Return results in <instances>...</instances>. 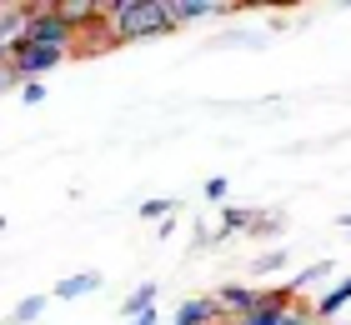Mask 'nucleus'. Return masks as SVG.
I'll return each mask as SVG.
<instances>
[{"label":"nucleus","mask_w":351,"mask_h":325,"mask_svg":"<svg viewBox=\"0 0 351 325\" xmlns=\"http://www.w3.org/2000/svg\"><path fill=\"white\" fill-rule=\"evenodd\" d=\"M106 25L116 40H151L176 30L166 0H106Z\"/></svg>","instance_id":"1"},{"label":"nucleus","mask_w":351,"mask_h":325,"mask_svg":"<svg viewBox=\"0 0 351 325\" xmlns=\"http://www.w3.org/2000/svg\"><path fill=\"white\" fill-rule=\"evenodd\" d=\"M66 55H71V51H56V45H36V40H25L21 51L5 55V60L15 65V70H21V80H40L45 70H56V65L66 60Z\"/></svg>","instance_id":"2"},{"label":"nucleus","mask_w":351,"mask_h":325,"mask_svg":"<svg viewBox=\"0 0 351 325\" xmlns=\"http://www.w3.org/2000/svg\"><path fill=\"white\" fill-rule=\"evenodd\" d=\"M301 296H296V290L291 285H276V290H261V305H256V311H251L246 320H236V325H281V315L286 311H291V305H296Z\"/></svg>","instance_id":"3"},{"label":"nucleus","mask_w":351,"mask_h":325,"mask_svg":"<svg viewBox=\"0 0 351 325\" xmlns=\"http://www.w3.org/2000/svg\"><path fill=\"white\" fill-rule=\"evenodd\" d=\"M216 305H221V320H231V325H236V320H246V315L261 305V290H251V285H236V281H231V285H221V290H216Z\"/></svg>","instance_id":"4"},{"label":"nucleus","mask_w":351,"mask_h":325,"mask_svg":"<svg viewBox=\"0 0 351 325\" xmlns=\"http://www.w3.org/2000/svg\"><path fill=\"white\" fill-rule=\"evenodd\" d=\"M166 5H171V21H176V25H191V21H206V15L236 10L231 0H166Z\"/></svg>","instance_id":"5"},{"label":"nucleus","mask_w":351,"mask_h":325,"mask_svg":"<svg viewBox=\"0 0 351 325\" xmlns=\"http://www.w3.org/2000/svg\"><path fill=\"white\" fill-rule=\"evenodd\" d=\"M216 320H221L216 296H196V300H186L181 311H176V325H216Z\"/></svg>","instance_id":"6"},{"label":"nucleus","mask_w":351,"mask_h":325,"mask_svg":"<svg viewBox=\"0 0 351 325\" xmlns=\"http://www.w3.org/2000/svg\"><path fill=\"white\" fill-rule=\"evenodd\" d=\"M251 225H256V210H236V205H226V210H221V231H216V240H226V235H251Z\"/></svg>","instance_id":"7"},{"label":"nucleus","mask_w":351,"mask_h":325,"mask_svg":"<svg viewBox=\"0 0 351 325\" xmlns=\"http://www.w3.org/2000/svg\"><path fill=\"white\" fill-rule=\"evenodd\" d=\"M156 296H161V285H156V281H146V285H136L131 296H125V305H121V311H125V320H136V315H146V311H156Z\"/></svg>","instance_id":"8"},{"label":"nucleus","mask_w":351,"mask_h":325,"mask_svg":"<svg viewBox=\"0 0 351 325\" xmlns=\"http://www.w3.org/2000/svg\"><path fill=\"white\" fill-rule=\"evenodd\" d=\"M346 305H351V275H346V281H337V285H331L322 300H316V315H322V320H331L337 311H346Z\"/></svg>","instance_id":"9"},{"label":"nucleus","mask_w":351,"mask_h":325,"mask_svg":"<svg viewBox=\"0 0 351 325\" xmlns=\"http://www.w3.org/2000/svg\"><path fill=\"white\" fill-rule=\"evenodd\" d=\"M90 290H101V275L86 270V275H66V281L56 285V296L60 300H75V296H90Z\"/></svg>","instance_id":"10"},{"label":"nucleus","mask_w":351,"mask_h":325,"mask_svg":"<svg viewBox=\"0 0 351 325\" xmlns=\"http://www.w3.org/2000/svg\"><path fill=\"white\" fill-rule=\"evenodd\" d=\"M281 325H326L322 315H316V305H306V300H296L291 311L281 315Z\"/></svg>","instance_id":"11"},{"label":"nucleus","mask_w":351,"mask_h":325,"mask_svg":"<svg viewBox=\"0 0 351 325\" xmlns=\"http://www.w3.org/2000/svg\"><path fill=\"white\" fill-rule=\"evenodd\" d=\"M326 275H331V260H316V265H306V270H301L296 281H291V290L301 296V290H306V285H316V281H326Z\"/></svg>","instance_id":"12"},{"label":"nucleus","mask_w":351,"mask_h":325,"mask_svg":"<svg viewBox=\"0 0 351 325\" xmlns=\"http://www.w3.org/2000/svg\"><path fill=\"white\" fill-rule=\"evenodd\" d=\"M40 311H45V296H25L21 305H15V325H30V320H40Z\"/></svg>","instance_id":"13"},{"label":"nucleus","mask_w":351,"mask_h":325,"mask_svg":"<svg viewBox=\"0 0 351 325\" xmlns=\"http://www.w3.org/2000/svg\"><path fill=\"white\" fill-rule=\"evenodd\" d=\"M251 235H281V216H271V210H256V225H251Z\"/></svg>","instance_id":"14"},{"label":"nucleus","mask_w":351,"mask_h":325,"mask_svg":"<svg viewBox=\"0 0 351 325\" xmlns=\"http://www.w3.org/2000/svg\"><path fill=\"white\" fill-rule=\"evenodd\" d=\"M251 265H256V275H271V270H281V265H286V255H281V250H271V255H256Z\"/></svg>","instance_id":"15"},{"label":"nucleus","mask_w":351,"mask_h":325,"mask_svg":"<svg viewBox=\"0 0 351 325\" xmlns=\"http://www.w3.org/2000/svg\"><path fill=\"white\" fill-rule=\"evenodd\" d=\"M171 210H176V200H166V195H161V200H146V205H141V216L156 220V216H171Z\"/></svg>","instance_id":"16"},{"label":"nucleus","mask_w":351,"mask_h":325,"mask_svg":"<svg viewBox=\"0 0 351 325\" xmlns=\"http://www.w3.org/2000/svg\"><path fill=\"white\" fill-rule=\"evenodd\" d=\"M21 95H25L30 105H40V101H45V86H40V80H25V86H21Z\"/></svg>","instance_id":"17"},{"label":"nucleus","mask_w":351,"mask_h":325,"mask_svg":"<svg viewBox=\"0 0 351 325\" xmlns=\"http://www.w3.org/2000/svg\"><path fill=\"white\" fill-rule=\"evenodd\" d=\"M206 195H211V200H221V195H226V175H211V181H206Z\"/></svg>","instance_id":"18"},{"label":"nucleus","mask_w":351,"mask_h":325,"mask_svg":"<svg viewBox=\"0 0 351 325\" xmlns=\"http://www.w3.org/2000/svg\"><path fill=\"white\" fill-rule=\"evenodd\" d=\"M0 80H5V86H21V70H15L10 60H0Z\"/></svg>","instance_id":"19"},{"label":"nucleus","mask_w":351,"mask_h":325,"mask_svg":"<svg viewBox=\"0 0 351 325\" xmlns=\"http://www.w3.org/2000/svg\"><path fill=\"white\" fill-rule=\"evenodd\" d=\"M125 325H161V311H146V315H136V320H125Z\"/></svg>","instance_id":"20"}]
</instances>
